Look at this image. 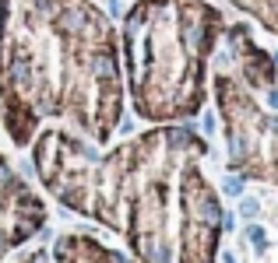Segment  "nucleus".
I'll return each instance as SVG.
<instances>
[{"mask_svg":"<svg viewBox=\"0 0 278 263\" xmlns=\"http://www.w3.org/2000/svg\"><path fill=\"white\" fill-rule=\"evenodd\" d=\"M28 263H131V260H124L120 253H113V249H106V246H99L92 239L64 235L53 246V253L50 249H39Z\"/></svg>","mask_w":278,"mask_h":263,"instance_id":"1","label":"nucleus"},{"mask_svg":"<svg viewBox=\"0 0 278 263\" xmlns=\"http://www.w3.org/2000/svg\"><path fill=\"white\" fill-rule=\"evenodd\" d=\"M247 239H250L261 253L268 249V239H264V228H261V225H247Z\"/></svg>","mask_w":278,"mask_h":263,"instance_id":"2","label":"nucleus"},{"mask_svg":"<svg viewBox=\"0 0 278 263\" xmlns=\"http://www.w3.org/2000/svg\"><path fill=\"white\" fill-rule=\"evenodd\" d=\"M222 193H229V197H240V193H243V179H236V176H229V179L222 183Z\"/></svg>","mask_w":278,"mask_h":263,"instance_id":"3","label":"nucleus"},{"mask_svg":"<svg viewBox=\"0 0 278 263\" xmlns=\"http://www.w3.org/2000/svg\"><path fill=\"white\" fill-rule=\"evenodd\" d=\"M257 211H261L257 200H243V203H240V214H243V218H257Z\"/></svg>","mask_w":278,"mask_h":263,"instance_id":"4","label":"nucleus"},{"mask_svg":"<svg viewBox=\"0 0 278 263\" xmlns=\"http://www.w3.org/2000/svg\"><path fill=\"white\" fill-rule=\"evenodd\" d=\"M201 127H205V133H215V116H211V113H205V120H201Z\"/></svg>","mask_w":278,"mask_h":263,"instance_id":"5","label":"nucleus"},{"mask_svg":"<svg viewBox=\"0 0 278 263\" xmlns=\"http://www.w3.org/2000/svg\"><path fill=\"white\" fill-rule=\"evenodd\" d=\"M268 106H271V109H278V91H275V88L268 91Z\"/></svg>","mask_w":278,"mask_h":263,"instance_id":"6","label":"nucleus"}]
</instances>
